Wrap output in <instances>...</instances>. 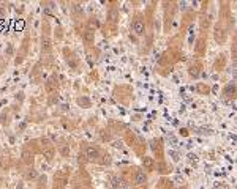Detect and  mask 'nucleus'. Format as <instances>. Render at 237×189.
I'll return each instance as SVG.
<instances>
[{"mask_svg": "<svg viewBox=\"0 0 237 189\" xmlns=\"http://www.w3.org/2000/svg\"><path fill=\"white\" fill-rule=\"evenodd\" d=\"M196 92L199 94H209L210 88H209L207 84H198V85H196Z\"/></svg>", "mask_w": 237, "mask_h": 189, "instance_id": "14", "label": "nucleus"}, {"mask_svg": "<svg viewBox=\"0 0 237 189\" xmlns=\"http://www.w3.org/2000/svg\"><path fill=\"white\" fill-rule=\"evenodd\" d=\"M203 73V62L201 60H191L188 65V74L190 77H198Z\"/></svg>", "mask_w": 237, "mask_h": 189, "instance_id": "6", "label": "nucleus"}, {"mask_svg": "<svg viewBox=\"0 0 237 189\" xmlns=\"http://www.w3.org/2000/svg\"><path fill=\"white\" fill-rule=\"evenodd\" d=\"M155 158L152 156H142L141 158V169H144L145 172H153L155 170Z\"/></svg>", "mask_w": 237, "mask_h": 189, "instance_id": "7", "label": "nucleus"}, {"mask_svg": "<svg viewBox=\"0 0 237 189\" xmlns=\"http://www.w3.org/2000/svg\"><path fill=\"white\" fill-rule=\"evenodd\" d=\"M43 156L46 158L48 161H51L52 156H54V148H48V150H44V151H43Z\"/></svg>", "mask_w": 237, "mask_h": 189, "instance_id": "16", "label": "nucleus"}, {"mask_svg": "<svg viewBox=\"0 0 237 189\" xmlns=\"http://www.w3.org/2000/svg\"><path fill=\"white\" fill-rule=\"evenodd\" d=\"M177 189H186V188H177Z\"/></svg>", "mask_w": 237, "mask_h": 189, "instance_id": "19", "label": "nucleus"}, {"mask_svg": "<svg viewBox=\"0 0 237 189\" xmlns=\"http://www.w3.org/2000/svg\"><path fill=\"white\" fill-rule=\"evenodd\" d=\"M59 150H60V155L65 156V158L70 155V147H68V145H62V147L59 148Z\"/></svg>", "mask_w": 237, "mask_h": 189, "instance_id": "17", "label": "nucleus"}, {"mask_svg": "<svg viewBox=\"0 0 237 189\" xmlns=\"http://www.w3.org/2000/svg\"><path fill=\"white\" fill-rule=\"evenodd\" d=\"M150 148H152L155 158H157L158 161H163L164 159V148H163L161 139H152V140H150Z\"/></svg>", "mask_w": 237, "mask_h": 189, "instance_id": "4", "label": "nucleus"}, {"mask_svg": "<svg viewBox=\"0 0 237 189\" xmlns=\"http://www.w3.org/2000/svg\"><path fill=\"white\" fill-rule=\"evenodd\" d=\"M133 183H134V186H138V188H144L145 183H147V172L141 167H136L134 175H133Z\"/></svg>", "mask_w": 237, "mask_h": 189, "instance_id": "3", "label": "nucleus"}, {"mask_svg": "<svg viewBox=\"0 0 237 189\" xmlns=\"http://www.w3.org/2000/svg\"><path fill=\"white\" fill-rule=\"evenodd\" d=\"M155 169H157V172H160L161 175H166V173H169V166L163 161H158L157 164H155Z\"/></svg>", "mask_w": 237, "mask_h": 189, "instance_id": "12", "label": "nucleus"}, {"mask_svg": "<svg viewBox=\"0 0 237 189\" xmlns=\"http://www.w3.org/2000/svg\"><path fill=\"white\" fill-rule=\"evenodd\" d=\"M127 142H128L130 147H133L134 142H136V137H134V134L131 131H127Z\"/></svg>", "mask_w": 237, "mask_h": 189, "instance_id": "15", "label": "nucleus"}, {"mask_svg": "<svg viewBox=\"0 0 237 189\" xmlns=\"http://www.w3.org/2000/svg\"><path fill=\"white\" fill-rule=\"evenodd\" d=\"M133 148H134V153H136L138 156H141V158L145 156V150H147V145H145V142L142 140V139H136Z\"/></svg>", "mask_w": 237, "mask_h": 189, "instance_id": "9", "label": "nucleus"}, {"mask_svg": "<svg viewBox=\"0 0 237 189\" xmlns=\"http://www.w3.org/2000/svg\"><path fill=\"white\" fill-rule=\"evenodd\" d=\"M157 189H172V181L168 180V178H161L157 185Z\"/></svg>", "mask_w": 237, "mask_h": 189, "instance_id": "13", "label": "nucleus"}, {"mask_svg": "<svg viewBox=\"0 0 237 189\" xmlns=\"http://www.w3.org/2000/svg\"><path fill=\"white\" fill-rule=\"evenodd\" d=\"M226 63H228L226 54H220V55L215 58V62H214V69L215 71H223V69L226 68Z\"/></svg>", "mask_w": 237, "mask_h": 189, "instance_id": "8", "label": "nucleus"}, {"mask_svg": "<svg viewBox=\"0 0 237 189\" xmlns=\"http://www.w3.org/2000/svg\"><path fill=\"white\" fill-rule=\"evenodd\" d=\"M84 155L87 158V161H100V158H101V150H100L98 145L89 143V145H85Z\"/></svg>", "mask_w": 237, "mask_h": 189, "instance_id": "2", "label": "nucleus"}, {"mask_svg": "<svg viewBox=\"0 0 237 189\" xmlns=\"http://www.w3.org/2000/svg\"><path fill=\"white\" fill-rule=\"evenodd\" d=\"M223 94H225V98H228V99L236 98L237 96V85L236 84H228V85L223 88Z\"/></svg>", "mask_w": 237, "mask_h": 189, "instance_id": "10", "label": "nucleus"}, {"mask_svg": "<svg viewBox=\"0 0 237 189\" xmlns=\"http://www.w3.org/2000/svg\"><path fill=\"white\" fill-rule=\"evenodd\" d=\"M131 30L138 36H144L145 30H147V24H145V16L142 13H134V16L131 17Z\"/></svg>", "mask_w": 237, "mask_h": 189, "instance_id": "1", "label": "nucleus"}, {"mask_svg": "<svg viewBox=\"0 0 237 189\" xmlns=\"http://www.w3.org/2000/svg\"><path fill=\"white\" fill-rule=\"evenodd\" d=\"M37 170H35V169H30V170L26 173V178H29V180H33V178H37Z\"/></svg>", "mask_w": 237, "mask_h": 189, "instance_id": "18", "label": "nucleus"}, {"mask_svg": "<svg viewBox=\"0 0 237 189\" xmlns=\"http://www.w3.org/2000/svg\"><path fill=\"white\" fill-rule=\"evenodd\" d=\"M205 51H207V36H205V33H201L194 44V52L198 55H204Z\"/></svg>", "mask_w": 237, "mask_h": 189, "instance_id": "5", "label": "nucleus"}, {"mask_svg": "<svg viewBox=\"0 0 237 189\" xmlns=\"http://www.w3.org/2000/svg\"><path fill=\"white\" fill-rule=\"evenodd\" d=\"M82 39L85 44H92L95 41V30L93 28H87V30L82 32Z\"/></svg>", "mask_w": 237, "mask_h": 189, "instance_id": "11", "label": "nucleus"}]
</instances>
